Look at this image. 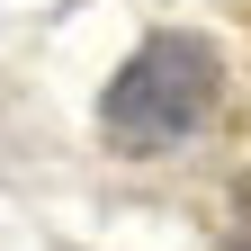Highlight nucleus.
Returning <instances> with one entry per match:
<instances>
[{
	"mask_svg": "<svg viewBox=\"0 0 251 251\" xmlns=\"http://www.w3.org/2000/svg\"><path fill=\"white\" fill-rule=\"evenodd\" d=\"M215 117V54L198 36H152L108 81V144L117 152H171Z\"/></svg>",
	"mask_w": 251,
	"mask_h": 251,
	"instance_id": "nucleus-1",
	"label": "nucleus"
},
{
	"mask_svg": "<svg viewBox=\"0 0 251 251\" xmlns=\"http://www.w3.org/2000/svg\"><path fill=\"white\" fill-rule=\"evenodd\" d=\"M233 242H242V251H251V179H242V188H233Z\"/></svg>",
	"mask_w": 251,
	"mask_h": 251,
	"instance_id": "nucleus-2",
	"label": "nucleus"
}]
</instances>
